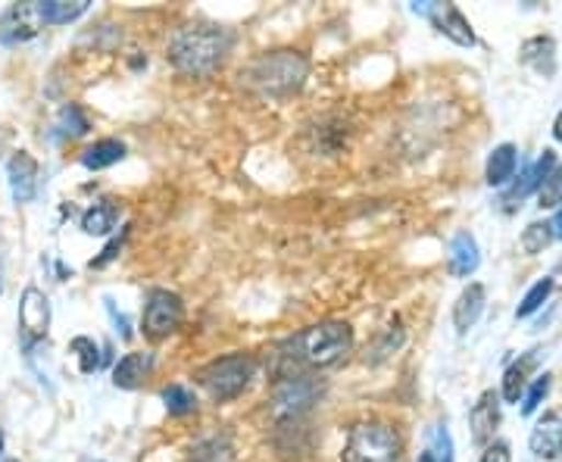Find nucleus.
Here are the masks:
<instances>
[{
    "instance_id": "2",
    "label": "nucleus",
    "mask_w": 562,
    "mask_h": 462,
    "mask_svg": "<svg viewBox=\"0 0 562 462\" xmlns=\"http://www.w3.org/2000/svg\"><path fill=\"white\" fill-rule=\"evenodd\" d=\"M235 35L225 25H188L169 41V63L188 79H206L220 69L232 54Z\"/></svg>"
},
{
    "instance_id": "28",
    "label": "nucleus",
    "mask_w": 562,
    "mask_h": 462,
    "mask_svg": "<svg viewBox=\"0 0 562 462\" xmlns=\"http://www.w3.org/2000/svg\"><path fill=\"white\" fill-rule=\"evenodd\" d=\"M550 294H553V279H541L538 284H531V288H528V294L522 297V303H519V309H516V316H519V319L535 316L543 303H547V297H550Z\"/></svg>"
},
{
    "instance_id": "18",
    "label": "nucleus",
    "mask_w": 562,
    "mask_h": 462,
    "mask_svg": "<svg viewBox=\"0 0 562 462\" xmlns=\"http://www.w3.org/2000/svg\"><path fill=\"white\" fill-rule=\"evenodd\" d=\"M535 365H538V350H528V353H522L519 360L503 372V401H522V394L528 391V375L535 372Z\"/></svg>"
},
{
    "instance_id": "24",
    "label": "nucleus",
    "mask_w": 562,
    "mask_h": 462,
    "mask_svg": "<svg viewBox=\"0 0 562 462\" xmlns=\"http://www.w3.org/2000/svg\"><path fill=\"white\" fill-rule=\"evenodd\" d=\"M162 403H166L169 416H188V413L198 409L194 394H191L184 384H169V387H162Z\"/></svg>"
},
{
    "instance_id": "21",
    "label": "nucleus",
    "mask_w": 562,
    "mask_h": 462,
    "mask_svg": "<svg viewBox=\"0 0 562 462\" xmlns=\"http://www.w3.org/2000/svg\"><path fill=\"white\" fill-rule=\"evenodd\" d=\"M122 160H125V144L116 142V138H101V142L88 144L81 150V166L91 169V172L110 169V166H116Z\"/></svg>"
},
{
    "instance_id": "19",
    "label": "nucleus",
    "mask_w": 562,
    "mask_h": 462,
    "mask_svg": "<svg viewBox=\"0 0 562 462\" xmlns=\"http://www.w3.org/2000/svg\"><path fill=\"white\" fill-rule=\"evenodd\" d=\"M482 262V253H479V244L469 232H460L453 241H450V272L457 279H469Z\"/></svg>"
},
{
    "instance_id": "8",
    "label": "nucleus",
    "mask_w": 562,
    "mask_h": 462,
    "mask_svg": "<svg viewBox=\"0 0 562 462\" xmlns=\"http://www.w3.org/2000/svg\"><path fill=\"white\" fill-rule=\"evenodd\" d=\"M41 29H44V20H41L38 0H32V3H13L0 16V44H7V47L25 44V41L35 38Z\"/></svg>"
},
{
    "instance_id": "13",
    "label": "nucleus",
    "mask_w": 562,
    "mask_h": 462,
    "mask_svg": "<svg viewBox=\"0 0 562 462\" xmlns=\"http://www.w3.org/2000/svg\"><path fill=\"white\" fill-rule=\"evenodd\" d=\"M469 425H472V441L479 447H487L494 441L497 425H501V394L497 391H484L469 413Z\"/></svg>"
},
{
    "instance_id": "32",
    "label": "nucleus",
    "mask_w": 562,
    "mask_h": 462,
    "mask_svg": "<svg viewBox=\"0 0 562 462\" xmlns=\"http://www.w3.org/2000/svg\"><path fill=\"white\" fill-rule=\"evenodd\" d=\"M547 391H550V375H538L535 379V384L525 391V397H522V413L525 416H531L538 406H541V401L547 397Z\"/></svg>"
},
{
    "instance_id": "35",
    "label": "nucleus",
    "mask_w": 562,
    "mask_h": 462,
    "mask_svg": "<svg viewBox=\"0 0 562 462\" xmlns=\"http://www.w3.org/2000/svg\"><path fill=\"white\" fill-rule=\"evenodd\" d=\"M550 228H553V238H560L562 241V206L557 210V216L550 219Z\"/></svg>"
},
{
    "instance_id": "17",
    "label": "nucleus",
    "mask_w": 562,
    "mask_h": 462,
    "mask_svg": "<svg viewBox=\"0 0 562 462\" xmlns=\"http://www.w3.org/2000/svg\"><path fill=\"white\" fill-rule=\"evenodd\" d=\"M519 60L525 66H531L538 76H553L557 72V41L547 38V35H538V38H528L519 50Z\"/></svg>"
},
{
    "instance_id": "6",
    "label": "nucleus",
    "mask_w": 562,
    "mask_h": 462,
    "mask_svg": "<svg viewBox=\"0 0 562 462\" xmlns=\"http://www.w3.org/2000/svg\"><path fill=\"white\" fill-rule=\"evenodd\" d=\"M322 394H325V382H319L310 372L281 379L276 384V391H272V419L281 428H291V425L303 422V416L313 413V406L322 401Z\"/></svg>"
},
{
    "instance_id": "26",
    "label": "nucleus",
    "mask_w": 562,
    "mask_h": 462,
    "mask_svg": "<svg viewBox=\"0 0 562 462\" xmlns=\"http://www.w3.org/2000/svg\"><path fill=\"white\" fill-rule=\"evenodd\" d=\"M69 350L79 357V369L85 372V375H91V372H98V369H101L103 357H101V347L94 343V338H85V335H81V338H72Z\"/></svg>"
},
{
    "instance_id": "29",
    "label": "nucleus",
    "mask_w": 562,
    "mask_h": 462,
    "mask_svg": "<svg viewBox=\"0 0 562 462\" xmlns=\"http://www.w3.org/2000/svg\"><path fill=\"white\" fill-rule=\"evenodd\" d=\"M191 462H232V447L222 438H206V441L194 443Z\"/></svg>"
},
{
    "instance_id": "12",
    "label": "nucleus",
    "mask_w": 562,
    "mask_h": 462,
    "mask_svg": "<svg viewBox=\"0 0 562 462\" xmlns=\"http://www.w3.org/2000/svg\"><path fill=\"white\" fill-rule=\"evenodd\" d=\"M38 160L29 150H16L7 162V181H10V194L16 203L35 201L38 194Z\"/></svg>"
},
{
    "instance_id": "34",
    "label": "nucleus",
    "mask_w": 562,
    "mask_h": 462,
    "mask_svg": "<svg viewBox=\"0 0 562 462\" xmlns=\"http://www.w3.org/2000/svg\"><path fill=\"white\" fill-rule=\"evenodd\" d=\"M482 462H513V453H509V443L506 441H491L484 447Z\"/></svg>"
},
{
    "instance_id": "16",
    "label": "nucleus",
    "mask_w": 562,
    "mask_h": 462,
    "mask_svg": "<svg viewBox=\"0 0 562 462\" xmlns=\"http://www.w3.org/2000/svg\"><path fill=\"white\" fill-rule=\"evenodd\" d=\"M484 284H469L465 291H462L457 303H453V325H457V331L460 335H469L472 328H475V322L482 319L484 313Z\"/></svg>"
},
{
    "instance_id": "14",
    "label": "nucleus",
    "mask_w": 562,
    "mask_h": 462,
    "mask_svg": "<svg viewBox=\"0 0 562 462\" xmlns=\"http://www.w3.org/2000/svg\"><path fill=\"white\" fill-rule=\"evenodd\" d=\"M528 447L538 460H560L562 457V416L560 413H543V419L535 425Z\"/></svg>"
},
{
    "instance_id": "38",
    "label": "nucleus",
    "mask_w": 562,
    "mask_h": 462,
    "mask_svg": "<svg viewBox=\"0 0 562 462\" xmlns=\"http://www.w3.org/2000/svg\"><path fill=\"white\" fill-rule=\"evenodd\" d=\"M0 453H3V435H0Z\"/></svg>"
},
{
    "instance_id": "27",
    "label": "nucleus",
    "mask_w": 562,
    "mask_h": 462,
    "mask_svg": "<svg viewBox=\"0 0 562 462\" xmlns=\"http://www.w3.org/2000/svg\"><path fill=\"white\" fill-rule=\"evenodd\" d=\"M550 241H557L553 238V228H550V222H531L528 228L522 232V250L525 253H543Z\"/></svg>"
},
{
    "instance_id": "31",
    "label": "nucleus",
    "mask_w": 562,
    "mask_h": 462,
    "mask_svg": "<svg viewBox=\"0 0 562 462\" xmlns=\"http://www.w3.org/2000/svg\"><path fill=\"white\" fill-rule=\"evenodd\" d=\"M538 206L541 210H560L562 206V166H557L538 188Z\"/></svg>"
},
{
    "instance_id": "9",
    "label": "nucleus",
    "mask_w": 562,
    "mask_h": 462,
    "mask_svg": "<svg viewBox=\"0 0 562 462\" xmlns=\"http://www.w3.org/2000/svg\"><path fill=\"white\" fill-rule=\"evenodd\" d=\"M413 10L431 22L453 44H460V47H472L475 44V32H472L469 20L460 13V7H453V3H413Z\"/></svg>"
},
{
    "instance_id": "15",
    "label": "nucleus",
    "mask_w": 562,
    "mask_h": 462,
    "mask_svg": "<svg viewBox=\"0 0 562 462\" xmlns=\"http://www.w3.org/2000/svg\"><path fill=\"white\" fill-rule=\"evenodd\" d=\"M154 353H147V350H132V353H125L120 362H116V369H113V384L122 387V391H135L140 384L150 379V372H154Z\"/></svg>"
},
{
    "instance_id": "22",
    "label": "nucleus",
    "mask_w": 562,
    "mask_h": 462,
    "mask_svg": "<svg viewBox=\"0 0 562 462\" xmlns=\"http://www.w3.org/2000/svg\"><path fill=\"white\" fill-rule=\"evenodd\" d=\"M120 222V206L113 201H98L91 203L85 213H81V232L85 235H110Z\"/></svg>"
},
{
    "instance_id": "1",
    "label": "nucleus",
    "mask_w": 562,
    "mask_h": 462,
    "mask_svg": "<svg viewBox=\"0 0 562 462\" xmlns=\"http://www.w3.org/2000/svg\"><path fill=\"white\" fill-rule=\"evenodd\" d=\"M353 350V328L350 322L328 319L319 325H310L297 331L294 338L279 343V353H276V372L281 379H291V375H303L306 369H331Z\"/></svg>"
},
{
    "instance_id": "7",
    "label": "nucleus",
    "mask_w": 562,
    "mask_h": 462,
    "mask_svg": "<svg viewBox=\"0 0 562 462\" xmlns=\"http://www.w3.org/2000/svg\"><path fill=\"white\" fill-rule=\"evenodd\" d=\"M181 319H184V301H181L176 291L154 288L147 294L144 313H140V331H144V338L162 341V338H169L179 328Z\"/></svg>"
},
{
    "instance_id": "37",
    "label": "nucleus",
    "mask_w": 562,
    "mask_h": 462,
    "mask_svg": "<svg viewBox=\"0 0 562 462\" xmlns=\"http://www.w3.org/2000/svg\"><path fill=\"white\" fill-rule=\"evenodd\" d=\"M416 462H435V460H431V453L425 450V453H419V460H416Z\"/></svg>"
},
{
    "instance_id": "20",
    "label": "nucleus",
    "mask_w": 562,
    "mask_h": 462,
    "mask_svg": "<svg viewBox=\"0 0 562 462\" xmlns=\"http://www.w3.org/2000/svg\"><path fill=\"white\" fill-rule=\"evenodd\" d=\"M516 166H519V150H516L513 144H501V147H494L491 157H487L484 181H487L491 188H501V184H506V181L516 176Z\"/></svg>"
},
{
    "instance_id": "5",
    "label": "nucleus",
    "mask_w": 562,
    "mask_h": 462,
    "mask_svg": "<svg viewBox=\"0 0 562 462\" xmlns=\"http://www.w3.org/2000/svg\"><path fill=\"white\" fill-rule=\"evenodd\" d=\"M341 462H403V438L394 425L360 422L350 428Z\"/></svg>"
},
{
    "instance_id": "11",
    "label": "nucleus",
    "mask_w": 562,
    "mask_h": 462,
    "mask_svg": "<svg viewBox=\"0 0 562 462\" xmlns=\"http://www.w3.org/2000/svg\"><path fill=\"white\" fill-rule=\"evenodd\" d=\"M553 169H557V154H553V150H543L541 160L535 162V166H528L522 176H519V181H516V184H513V188H509V191L501 198L503 213H516V210L528 201V194H531V191H538V188H541V181L547 179Z\"/></svg>"
},
{
    "instance_id": "3",
    "label": "nucleus",
    "mask_w": 562,
    "mask_h": 462,
    "mask_svg": "<svg viewBox=\"0 0 562 462\" xmlns=\"http://www.w3.org/2000/svg\"><path fill=\"white\" fill-rule=\"evenodd\" d=\"M310 76V60L301 50H269L241 72L244 84L260 98H291Z\"/></svg>"
},
{
    "instance_id": "39",
    "label": "nucleus",
    "mask_w": 562,
    "mask_h": 462,
    "mask_svg": "<svg viewBox=\"0 0 562 462\" xmlns=\"http://www.w3.org/2000/svg\"><path fill=\"white\" fill-rule=\"evenodd\" d=\"M0 462H20V460H0Z\"/></svg>"
},
{
    "instance_id": "4",
    "label": "nucleus",
    "mask_w": 562,
    "mask_h": 462,
    "mask_svg": "<svg viewBox=\"0 0 562 462\" xmlns=\"http://www.w3.org/2000/svg\"><path fill=\"white\" fill-rule=\"evenodd\" d=\"M254 379H257V357H250V353L220 357V360L206 362L198 372V384L216 403H228L235 401V397H241Z\"/></svg>"
},
{
    "instance_id": "25",
    "label": "nucleus",
    "mask_w": 562,
    "mask_h": 462,
    "mask_svg": "<svg viewBox=\"0 0 562 462\" xmlns=\"http://www.w3.org/2000/svg\"><path fill=\"white\" fill-rule=\"evenodd\" d=\"M57 128H60L63 138H81V135H88L91 122H88V116L81 113V106H76V103H66V106L60 110Z\"/></svg>"
},
{
    "instance_id": "10",
    "label": "nucleus",
    "mask_w": 562,
    "mask_h": 462,
    "mask_svg": "<svg viewBox=\"0 0 562 462\" xmlns=\"http://www.w3.org/2000/svg\"><path fill=\"white\" fill-rule=\"evenodd\" d=\"M20 331L25 343L44 341L50 331V301L41 288H25L20 297Z\"/></svg>"
},
{
    "instance_id": "30",
    "label": "nucleus",
    "mask_w": 562,
    "mask_h": 462,
    "mask_svg": "<svg viewBox=\"0 0 562 462\" xmlns=\"http://www.w3.org/2000/svg\"><path fill=\"white\" fill-rule=\"evenodd\" d=\"M428 453L435 462H457L453 460V438L447 431V425H431L428 431Z\"/></svg>"
},
{
    "instance_id": "36",
    "label": "nucleus",
    "mask_w": 562,
    "mask_h": 462,
    "mask_svg": "<svg viewBox=\"0 0 562 462\" xmlns=\"http://www.w3.org/2000/svg\"><path fill=\"white\" fill-rule=\"evenodd\" d=\"M553 138L562 144V110H560V116H557V122H553Z\"/></svg>"
},
{
    "instance_id": "33",
    "label": "nucleus",
    "mask_w": 562,
    "mask_h": 462,
    "mask_svg": "<svg viewBox=\"0 0 562 462\" xmlns=\"http://www.w3.org/2000/svg\"><path fill=\"white\" fill-rule=\"evenodd\" d=\"M125 238H128V225L122 228V232L116 235V238H113V241L103 247L101 257H94V260L88 262V269H103V266H110V262L116 260V257L122 253V247H125Z\"/></svg>"
},
{
    "instance_id": "23",
    "label": "nucleus",
    "mask_w": 562,
    "mask_h": 462,
    "mask_svg": "<svg viewBox=\"0 0 562 462\" xmlns=\"http://www.w3.org/2000/svg\"><path fill=\"white\" fill-rule=\"evenodd\" d=\"M88 7H91V0H44L41 3V20H44V25H69V22L85 16Z\"/></svg>"
}]
</instances>
